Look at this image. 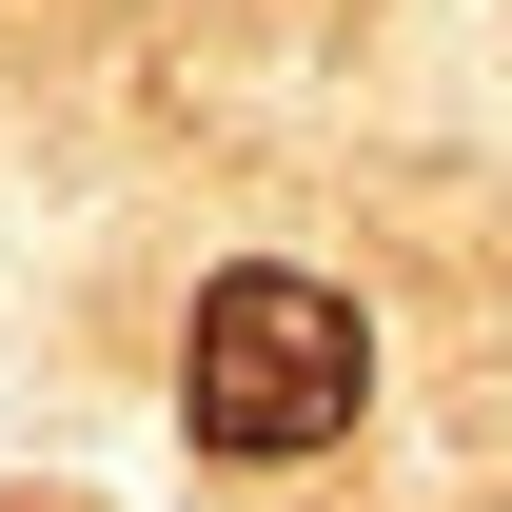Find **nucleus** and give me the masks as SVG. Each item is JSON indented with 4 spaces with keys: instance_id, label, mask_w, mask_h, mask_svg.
Segmentation results:
<instances>
[{
    "instance_id": "1",
    "label": "nucleus",
    "mask_w": 512,
    "mask_h": 512,
    "mask_svg": "<svg viewBox=\"0 0 512 512\" xmlns=\"http://www.w3.org/2000/svg\"><path fill=\"white\" fill-rule=\"evenodd\" d=\"M355 394H375V316L296 276V256H237V276H197V335H178V434L217 473H296V453L355 434Z\"/></svg>"
}]
</instances>
